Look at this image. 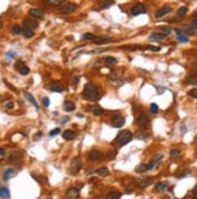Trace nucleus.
<instances>
[{"label":"nucleus","mask_w":197,"mask_h":199,"mask_svg":"<svg viewBox=\"0 0 197 199\" xmlns=\"http://www.w3.org/2000/svg\"><path fill=\"white\" fill-rule=\"evenodd\" d=\"M82 97L86 100H97L99 97L98 87L91 82L86 83L83 87V92H82Z\"/></svg>","instance_id":"nucleus-1"},{"label":"nucleus","mask_w":197,"mask_h":199,"mask_svg":"<svg viewBox=\"0 0 197 199\" xmlns=\"http://www.w3.org/2000/svg\"><path fill=\"white\" fill-rule=\"evenodd\" d=\"M133 139V135L129 130H121L116 137V141L118 142L120 146H123V145H127L131 140Z\"/></svg>","instance_id":"nucleus-2"},{"label":"nucleus","mask_w":197,"mask_h":199,"mask_svg":"<svg viewBox=\"0 0 197 199\" xmlns=\"http://www.w3.org/2000/svg\"><path fill=\"white\" fill-rule=\"evenodd\" d=\"M76 4L75 2H64L59 7V13L60 15H70L76 10Z\"/></svg>","instance_id":"nucleus-3"},{"label":"nucleus","mask_w":197,"mask_h":199,"mask_svg":"<svg viewBox=\"0 0 197 199\" xmlns=\"http://www.w3.org/2000/svg\"><path fill=\"white\" fill-rule=\"evenodd\" d=\"M81 167H82V162H81V159H80L79 157H75V158L73 159L71 164H70V174L76 175V174L80 171Z\"/></svg>","instance_id":"nucleus-4"},{"label":"nucleus","mask_w":197,"mask_h":199,"mask_svg":"<svg viewBox=\"0 0 197 199\" xmlns=\"http://www.w3.org/2000/svg\"><path fill=\"white\" fill-rule=\"evenodd\" d=\"M15 69L20 73L21 75H28L29 73H30V69L22 62V60H18V62H16V64H15Z\"/></svg>","instance_id":"nucleus-5"},{"label":"nucleus","mask_w":197,"mask_h":199,"mask_svg":"<svg viewBox=\"0 0 197 199\" xmlns=\"http://www.w3.org/2000/svg\"><path fill=\"white\" fill-rule=\"evenodd\" d=\"M111 123H113V127H115V128H121V127L126 123V119H125L123 116H121V115H118V114H115V115L113 116Z\"/></svg>","instance_id":"nucleus-6"},{"label":"nucleus","mask_w":197,"mask_h":199,"mask_svg":"<svg viewBox=\"0 0 197 199\" xmlns=\"http://www.w3.org/2000/svg\"><path fill=\"white\" fill-rule=\"evenodd\" d=\"M131 12H132V15H133V16H139V15L146 13V7H145L143 4H140V2H137V4H136L133 7H132Z\"/></svg>","instance_id":"nucleus-7"},{"label":"nucleus","mask_w":197,"mask_h":199,"mask_svg":"<svg viewBox=\"0 0 197 199\" xmlns=\"http://www.w3.org/2000/svg\"><path fill=\"white\" fill-rule=\"evenodd\" d=\"M134 182L139 188H146L153 183V180L150 178H138V179H136Z\"/></svg>","instance_id":"nucleus-8"},{"label":"nucleus","mask_w":197,"mask_h":199,"mask_svg":"<svg viewBox=\"0 0 197 199\" xmlns=\"http://www.w3.org/2000/svg\"><path fill=\"white\" fill-rule=\"evenodd\" d=\"M149 123H150L149 116H148L146 114H144V112H141L138 117H137V124H138L139 127H141V128L148 127V126H149Z\"/></svg>","instance_id":"nucleus-9"},{"label":"nucleus","mask_w":197,"mask_h":199,"mask_svg":"<svg viewBox=\"0 0 197 199\" xmlns=\"http://www.w3.org/2000/svg\"><path fill=\"white\" fill-rule=\"evenodd\" d=\"M48 88H50L51 92H56V93H62V92L64 91V86H63L62 82H59V81H52V82L50 83Z\"/></svg>","instance_id":"nucleus-10"},{"label":"nucleus","mask_w":197,"mask_h":199,"mask_svg":"<svg viewBox=\"0 0 197 199\" xmlns=\"http://www.w3.org/2000/svg\"><path fill=\"white\" fill-rule=\"evenodd\" d=\"M171 12H172V7L171 6H162L161 9H158L156 11L155 16H156V18H161V17H163V16L171 13Z\"/></svg>","instance_id":"nucleus-11"},{"label":"nucleus","mask_w":197,"mask_h":199,"mask_svg":"<svg viewBox=\"0 0 197 199\" xmlns=\"http://www.w3.org/2000/svg\"><path fill=\"white\" fill-rule=\"evenodd\" d=\"M162 157H163L162 155H158V156H156L155 158L150 162V163H148V164H146V169H148V170H153V169H155L156 167H158V164H160V163H161V160H162Z\"/></svg>","instance_id":"nucleus-12"},{"label":"nucleus","mask_w":197,"mask_h":199,"mask_svg":"<svg viewBox=\"0 0 197 199\" xmlns=\"http://www.w3.org/2000/svg\"><path fill=\"white\" fill-rule=\"evenodd\" d=\"M171 34L169 33H164V32H154V33H151V35H150V39L151 40H163L166 39V38H168Z\"/></svg>","instance_id":"nucleus-13"},{"label":"nucleus","mask_w":197,"mask_h":199,"mask_svg":"<svg viewBox=\"0 0 197 199\" xmlns=\"http://www.w3.org/2000/svg\"><path fill=\"white\" fill-rule=\"evenodd\" d=\"M87 158L90 160H99V159L103 158V153L100 151H98V150H92V151L88 152Z\"/></svg>","instance_id":"nucleus-14"},{"label":"nucleus","mask_w":197,"mask_h":199,"mask_svg":"<svg viewBox=\"0 0 197 199\" xmlns=\"http://www.w3.org/2000/svg\"><path fill=\"white\" fill-rule=\"evenodd\" d=\"M29 15L32 17H34V18H44V16H45V13H44L42 10L35 9V7H33V9L29 10Z\"/></svg>","instance_id":"nucleus-15"},{"label":"nucleus","mask_w":197,"mask_h":199,"mask_svg":"<svg viewBox=\"0 0 197 199\" xmlns=\"http://www.w3.org/2000/svg\"><path fill=\"white\" fill-rule=\"evenodd\" d=\"M23 28L25 29H29V30H34L38 28V23L35 21H30V20H24L23 21Z\"/></svg>","instance_id":"nucleus-16"},{"label":"nucleus","mask_w":197,"mask_h":199,"mask_svg":"<svg viewBox=\"0 0 197 199\" xmlns=\"http://www.w3.org/2000/svg\"><path fill=\"white\" fill-rule=\"evenodd\" d=\"M67 197L70 199H76L79 197V190L75 188V187H70V188L67 191Z\"/></svg>","instance_id":"nucleus-17"},{"label":"nucleus","mask_w":197,"mask_h":199,"mask_svg":"<svg viewBox=\"0 0 197 199\" xmlns=\"http://www.w3.org/2000/svg\"><path fill=\"white\" fill-rule=\"evenodd\" d=\"M63 107H64L65 111L70 112V111H74V110H75V104H74L71 100H65L64 104H63Z\"/></svg>","instance_id":"nucleus-18"},{"label":"nucleus","mask_w":197,"mask_h":199,"mask_svg":"<svg viewBox=\"0 0 197 199\" xmlns=\"http://www.w3.org/2000/svg\"><path fill=\"white\" fill-rule=\"evenodd\" d=\"M15 174H16V171H15L12 168H9V169H6V170L4 171V174H2V179L5 180V181H7V180L11 179Z\"/></svg>","instance_id":"nucleus-19"},{"label":"nucleus","mask_w":197,"mask_h":199,"mask_svg":"<svg viewBox=\"0 0 197 199\" xmlns=\"http://www.w3.org/2000/svg\"><path fill=\"white\" fill-rule=\"evenodd\" d=\"M24 97H25V99L28 100L33 106H35V109H39V104L37 103V100L34 99V97L30 94V93H28V92H24Z\"/></svg>","instance_id":"nucleus-20"},{"label":"nucleus","mask_w":197,"mask_h":199,"mask_svg":"<svg viewBox=\"0 0 197 199\" xmlns=\"http://www.w3.org/2000/svg\"><path fill=\"white\" fill-rule=\"evenodd\" d=\"M75 137H76V134H75L73 130H70V129H68V130H64V132H63V139H64V140L70 141V140L74 139Z\"/></svg>","instance_id":"nucleus-21"},{"label":"nucleus","mask_w":197,"mask_h":199,"mask_svg":"<svg viewBox=\"0 0 197 199\" xmlns=\"http://www.w3.org/2000/svg\"><path fill=\"white\" fill-rule=\"evenodd\" d=\"M64 1H65V0H44V2H45L47 6H52V7L59 6V5L64 4Z\"/></svg>","instance_id":"nucleus-22"},{"label":"nucleus","mask_w":197,"mask_h":199,"mask_svg":"<svg viewBox=\"0 0 197 199\" xmlns=\"http://www.w3.org/2000/svg\"><path fill=\"white\" fill-rule=\"evenodd\" d=\"M91 111H92L93 115H96V116H100V115L104 114V109H103L100 105H95V106H92V107H91Z\"/></svg>","instance_id":"nucleus-23"},{"label":"nucleus","mask_w":197,"mask_h":199,"mask_svg":"<svg viewBox=\"0 0 197 199\" xmlns=\"http://www.w3.org/2000/svg\"><path fill=\"white\" fill-rule=\"evenodd\" d=\"M167 187H168V182H158V183H156L155 190L157 192H164L167 190Z\"/></svg>","instance_id":"nucleus-24"},{"label":"nucleus","mask_w":197,"mask_h":199,"mask_svg":"<svg viewBox=\"0 0 197 199\" xmlns=\"http://www.w3.org/2000/svg\"><path fill=\"white\" fill-rule=\"evenodd\" d=\"M99 4H100V7H103V9H108V7L113 6V5L115 4V1H114V0H102Z\"/></svg>","instance_id":"nucleus-25"},{"label":"nucleus","mask_w":197,"mask_h":199,"mask_svg":"<svg viewBox=\"0 0 197 199\" xmlns=\"http://www.w3.org/2000/svg\"><path fill=\"white\" fill-rule=\"evenodd\" d=\"M103 62H105V63L109 64V65H114V64L118 63L116 58H114V57H111V56H105V57H103Z\"/></svg>","instance_id":"nucleus-26"},{"label":"nucleus","mask_w":197,"mask_h":199,"mask_svg":"<svg viewBox=\"0 0 197 199\" xmlns=\"http://www.w3.org/2000/svg\"><path fill=\"white\" fill-rule=\"evenodd\" d=\"M0 197L4 199L10 198V191L6 187H0Z\"/></svg>","instance_id":"nucleus-27"},{"label":"nucleus","mask_w":197,"mask_h":199,"mask_svg":"<svg viewBox=\"0 0 197 199\" xmlns=\"http://www.w3.org/2000/svg\"><path fill=\"white\" fill-rule=\"evenodd\" d=\"M180 30L183 32V34H187V35H194V34H195L194 30L190 28V25H183V27L180 28Z\"/></svg>","instance_id":"nucleus-28"},{"label":"nucleus","mask_w":197,"mask_h":199,"mask_svg":"<svg viewBox=\"0 0 197 199\" xmlns=\"http://www.w3.org/2000/svg\"><path fill=\"white\" fill-rule=\"evenodd\" d=\"M186 13H187V7L181 6V7L178 10V12H177L178 18H183V17H185V15H186Z\"/></svg>","instance_id":"nucleus-29"},{"label":"nucleus","mask_w":197,"mask_h":199,"mask_svg":"<svg viewBox=\"0 0 197 199\" xmlns=\"http://www.w3.org/2000/svg\"><path fill=\"white\" fill-rule=\"evenodd\" d=\"M105 198L106 199H120L121 198V193H120V192H116V191H114V192L108 193Z\"/></svg>","instance_id":"nucleus-30"},{"label":"nucleus","mask_w":197,"mask_h":199,"mask_svg":"<svg viewBox=\"0 0 197 199\" xmlns=\"http://www.w3.org/2000/svg\"><path fill=\"white\" fill-rule=\"evenodd\" d=\"M187 84H191V86H197V74L190 75V76L187 77Z\"/></svg>","instance_id":"nucleus-31"},{"label":"nucleus","mask_w":197,"mask_h":199,"mask_svg":"<svg viewBox=\"0 0 197 199\" xmlns=\"http://www.w3.org/2000/svg\"><path fill=\"white\" fill-rule=\"evenodd\" d=\"M97 174L99 176H108L109 175V170H108L106 167H102V168H99L97 170Z\"/></svg>","instance_id":"nucleus-32"},{"label":"nucleus","mask_w":197,"mask_h":199,"mask_svg":"<svg viewBox=\"0 0 197 199\" xmlns=\"http://www.w3.org/2000/svg\"><path fill=\"white\" fill-rule=\"evenodd\" d=\"M22 34L24 35V38L30 39V38H33V36H34V30H29V29L23 28V33H22Z\"/></svg>","instance_id":"nucleus-33"},{"label":"nucleus","mask_w":197,"mask_h":199,"mask_svg":"<svg viewBox=\"0 0 197 199\" xmlns=\"http://www.w3.org/2000/svg\"><path fill=\"white\" fill-rule=\"evenodd\" d=\"M81 39H83V40H96V39H97V36H96L95 34H92V33H86V34H82V35H81Z\"/></svg>","instance_id":"nucleus-34"},{"label":"nucleus","mask_w":197,"mask_h":199,"mask_svg":"<svg viewBox=\"0 0 197 199\" xmlns=\"http://www.w3.org/2000/svg\"><path fill=\"white\" fill-rule=\"evenodd\" d=\"M179 156H180V150H178V148H173V150H171V158L172 159L178 158Z\"/></svg>","instance_id":"nucleus-35"},{"label":"nucleus","mask_w":197,"mask_h":199,"mask_svg":"<svg viewBox=\"0 0 197 199\" xmlns=\"http://www.w3.org/2000/svg\"><path fill=\"white\" fill-rule=\"evenodd\" d=\"M21 159V155H17V153H12V155H10V158H9V162H17V160H20Z\"/></svg>","instance_id":"nucleus-36"},{"label":"nucleus","mask_w":197,"mask_h":199,"mask_svg":"<svg viewBox=\"0 0 197 199\" xmlns=\"http://www.w3.org/2000/svg\"><path fill=\"white\" fill-rule=\"evenodd\" d=\"M12 33L15 34V35H20L23 33V28H21L20 25H15L14 28H12Z\"/></svg>","instance_id":"nucleus-37"},{"label":"nucleus","mask_w":197,"mask_h":199,"mask_svg":"<svg viewBox=\"0 0 197 199\" xmlns=\"http://www.w3.org/2000/svg\"><path fill=\"white\" fill-rule=\"evenodd\" d=\"M178 41H180V42H187L189 38L185 34H178Z\"/></svg>","instance_id":"nucleus-38"},{"label":"nucleus","mask_w":197,"mask_h":199,"mask_svg":"<svg viewBox=\"0 0 197 199\" xmlns=\"http://www.w3.org/2000/svg\"><path fill=\"white\" fill-rule=\"evenodd\" d=\"M150 111L153 112V114H157L158 112V106H157V104H151L150 105Z\"/></svg>","instance_id":"nucleus-39"},{"label":"nucleus","mask_w":197,"mask_h":199,"mask_svg":"<svg viewBox=\"0 0 197 199\" xmlns=\"http://www.w3.org/2000/svg\"><path fill=\"white\" fill-rule=\"evenodd\" d=\"M136 170H137V173H144V171H146L148 169H146V165H145V164H141V165H138V167H137Z\"/></svg>","instance_id":"nucleus-40"},{"label":"nucleus","mask_w":197,"mask_h":199,"mask_svg":"<svg viewBox=\"0 0 197 199\" xmlns=\"http://www.w3.org/2000/svg\"><path fill=\"white\" fill-rule=\"evenodd\" d=\"M59 133H60V129H59V128H55L53 130H51V132H50V137H55V135H58Z\"/></svg>","instance_id":"nucleus-41"},{"label":"nucleus","mask_w":197,"mask_h":199,"mask_svg":"<svg viewBox=\"0 0 197 199\" xmlns=\"http://www.w3.org/2000/svg\"><path fill=\"white\" fill-rule=\"evenodd\" d=\"M189 96H190V97H192V98H196V99H197V88L191 89V91L189 92Z\"/></svg>","instance_id":"nucleus-42"},{"label":"nucleus","mask_w":197,"mask_h":199,"mask_svg":"<svg viewBox=\"0 0 197 199\" xmlns=\"http://www.w3.org/2000/svg\"><path fill=\"white\" fill-rule=\"evenodd\" d=\"M116 151H109V153H108V159H113L115 158V156H116Z\"/></svg>","instance_id":"nucleus-43"},{"label":"nucleus","mask_w":197,"mask_h":199,"mask_svg":"<svg viewBox=\"0 0 197 199\" xmlns=\"http://www.w3.org/2000/svg\"><path fill=\"white\" fill-rule=\"evenodd\" d=\"M42 104H44V106H48V105H50V100H48L47 97H45V98L42 99Z\"/></svg>","instance_id":"nucleus-44"},{"label":"nucleus","mask_w":197,"mask_h":199,"mask_svg":"<svg viewBox=\"0 0 197 199\" xmlns=\"http://www.w3.org/2000/svg\"><path fill=\"white\" fill-rule=\"evenodd\" d=\"M145 48H148V50H151V51H156V52L161 50L160 47H155V46H148V47H145Z\"/></svg>","instance_id":"nucleus-45"},{"label":"nucleus","mask_w":197,"mask_h":199,"mask_svg":"<svg viewBox=\"0 0 197 199\" xmlns=\"http://www.w3.org/2000/svg\"><path fill=\"white\" fill-rule=\"evenodd\" d=\"M6 56H7L9 58H15V57H16V52H14V51H10V52H9Z\"/></svg>","instance_id":"nucleus-46"},{"label":"nucleus","mask_w":197,"mask_h":199,"mask_svg":"<svg viewBox=\"0 0 197 199\" xmlns=\"http://www.w3.org/2000/svg\"><path fill=\"white\" fill-rule=\"evenodd\" d=\"M192 194H194V197L192 199H197V185L194 187V191H192Z\"/></svg>","instance_id":"nucleus-47"},{"label":"nucleus","mask_w":197,"mask_h":199,"mask_svg":"<svg viewBox=\"0 0 197 199\" xmlns=\"http://www.w3.org/2000/svg\"><path fill=\"white\" fill-rule=\"evenodd\" d=\"M5 106H6L7 109H12V107H14V103H12V101H7V103L5 104Z\"/></svg>","instance_id":"nucleus-48"},{"label":"nucleus","mask_w":197,"mask_h":199,"mask_svg":"<svg viewBox=\"0 0 197 199\" xmlns=\"http://www.w3.org/2000/svg\"><path fill=\"white\" fill-rule=\"evenodd\" d=\"M192 27H194L195 29H197V20H194V21H192Z\"/></svg>","instance_id":"nucleus-49"},{"label":"nucleus","mask_w":197,"mask_h":199,"mask_svg":"<svg viewBox=\"0 0 197 199\" xmlns=\"http://www.w3.org/2000/svg\"><path fill=\"white\" fill-rule=\"evenodd\" d=\"M4 155H5V150L0 147V156H4Z\"/></svg>","instance_id":"nucleus-50"},{"label":"nucleus","mask_w":197,"mask_h":199,"mask_svg":"<svg viewBox=\"0 0 197 199\" xmlns=\"http://www.w3.org/2000/svg\"><path fill=\"white\" fill-rule=\"evenodd\" d=\"M194 16H195V20H197V10L194 12Z\"/></svg>","instance_id":"nucleus-51"},{"label":"nucleus","mask_w":197,"mask_h":199,"mask_svg":"<svg viewBox=\"0 0 197 199\" xmlns=\"http://www.w3.org/2000/svg\"><path fill=\"white\" fill-rule=\"evenodd\" d=\"M1 27H2V22H1V20H0V29H1Z\"/></svg>","instance_id":"nucleus-52"}]
</instances>
